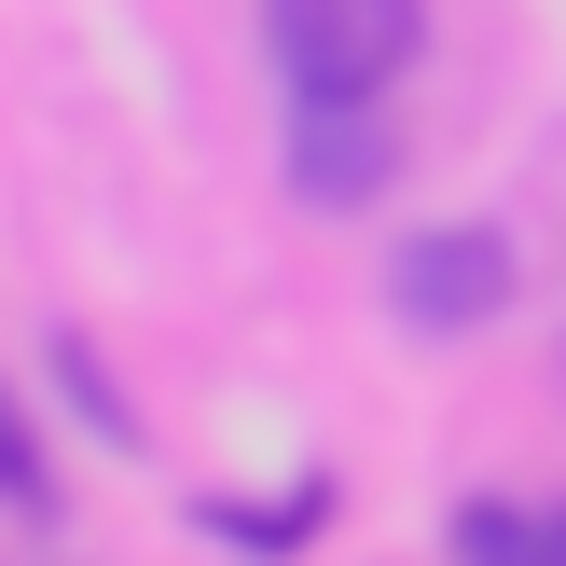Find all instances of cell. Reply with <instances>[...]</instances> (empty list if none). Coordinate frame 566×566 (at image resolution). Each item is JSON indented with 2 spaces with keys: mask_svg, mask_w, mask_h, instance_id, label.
<instances>
[{
  "mask_svg": "<svg viewBox=\"0 0 566 566\" xmlns=\"http://www.w3.org/2000/svg\"><path fill=\"white\" fill-rule=\"evenodd\" d=\"M429 42V0H263V55L291 97H387Z\"/></svg>",
  "mask_w": 566,
  "mask_h": 566,
  "instance_id": "cell-1",
  "label": "cell"
},
{
  "mask_svg": "<svg viewBox=\"0 0 566 566\" xmlns=\"http://www.w3.org/2000/svg\"><path fill=\"white\" fill-rule=\"evenodd\" d=\"M497 304H512V249L484 221H429V235L387 249V318L401 332H484Z\"/></svg>",
  "mask_w": 566,
  "mask_h": 566,
  "instance_id": "cell-2",
  "label": "cell"
},
{
  "mask_svg": "<svg viewBox=\"0 0 566 566\" xmlns=\"http://www.w3.org/2000/svg\"><path fill=\"white\" fill-rule=\"evenodd\" d=\"M387 180H401L387 97H291V193L304 208H374Z\"/></svg>",
  "mask_w": 566,
  "mask_h": 566,
  "instance_id": "cell-3",
  "label": "cell"
},
{
  "mask_svg": "<svg viewBox=\"0 0 566 566\" xmlns=\"http://www.w3.org/2000/svg\"><path fill=\"white\" fill-rule=\"evenodd\" d=\"M457 566H566V512L553 497H470L457 512Z\"/></svg>",
  "mask_w": 566,
  "mask_h": 566,
  "instance_id": "cell-4",
  "label": "cell"
},
{
  "mask_svg": "<svg viewBox=\"0 0 566 566\" xmlns=\"http://www.w3.org/2000/svg\"><path fill=\"white\" fill-rule=\"evenodd\" d=\"M0 512H28V525L55 512V457H42V429H28L14 387H0Z\"/></svg>",
  "mask_w": 566,
  "mask_h": 566,
  "instance_id": "cell-5",
  "label": "cell"
}]
</instances>
